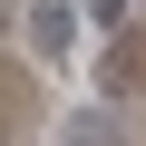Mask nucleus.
<instances>
[{
    "mask_svg": "<svg viewBox=\"0 0 146 146\" xmlns=\"http://www.w3.org/2000/svg\"><path fill=\"white\" fill-rule=\"evenodd\" d=\"M20 39H29L39 68H78V10H68V0H29L20 10Z\"/></svg>",
    "mask_w": 146,
    "mask_h": 146,
    "instance_id": "f257e3e1",
    "label": "nucleus"
}]
</instances>
